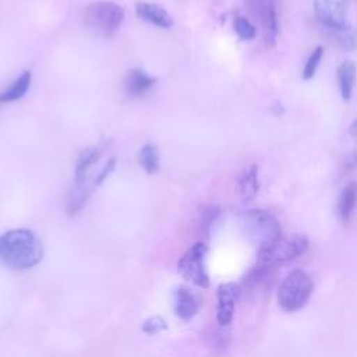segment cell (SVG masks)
I'll return each mask as SVG.
<instances>
[{
    "label": "cell",
    "instance_id": "cell-1",
    "mask_svg": "<svg viewBox=\"0 0 357 357\" xmlns=\"http://www.w3.org/2000/svg\"><path fill=\"white\" fill-rule=\"evenodd\" d=\"M43 247L29 229H14L0 234V264L17 269H31L42 261Z\"/></svg>",
    "mask_w": 357,
    "mask_h": 357
},
{
    "label": "cell",
    "instance_id": "cell-2",
    "mask_svg": "<svg viewBox=\"0 0 357 357\" xmlns=\"http://www.w3.org/2000/svg\"><path fill=\"white\" fill-rule=\"evenodd\" d=\"M308 248V240L303 234L279 236L272 243L258 248L257 265L273 268L278 264H284L300 255H303Z\"/></svg>",
    "mask_w": 357,
    "mask_h": 357
},
{
    "label": "cell",
    "instance_id": "cell-3",
    "mask_svg": "<svg viewBox=\"0 0 357 357\" xmlns=\"http://www.w3.org/2000/svg\"><path fill=\"white\" fill-rule=\"evenodd\" d=\"M124 20V10L120 4L106 0L92 1L84 10V22L100 36H113Z\"/></svg>",
    "mask_w": 357,
    "mask_h": 357
},
{
    "label": "cell",
    "instance_id": "cell-4",
    "mask_svg": "<svg viewBox=\"0 0 357 357\" xmlns=\"http://www.w3.org/2000/svg\"><path fill=\"white\" fill-rule=\"evenodd\" d=\"M312 289V280L305 271H291L279 287L278 303L286 312L298 311L310 300Z\"/></svg>",
    "mask_w": 357,
    "mask_h": 357
},
{
    "label": "cell",
    "instance_id": "cell-5",
    "mask_svg": "<svg viewBox=\"0 0 357 357\" xmlns=\"http://www.w3.org/2000/svg\"><path fill=\"white\" fill-rule=\"evenodd\" d=\"M241 226L247 238L258 248L272 243L282 236L276 218L264 209H250L241 213Z\"/></svg>",
    "mask_w": 357,
    "mask_h": 357
},
{
    "label": "cell",
    "instance_id": "cell-6",
    "mask_svg": "<svg viewBox=\"0 0 357 357\" xmlns=\"http://www.w3.org/2000/svg\"><path fill=\"white\" fill-rule=\"evenodd\" d=\"M208 247L205 243L199 241L194 244L178 261V272L180 275L198 287L206 289L209 286V276L205 266Z\"/></svg>",
    "mask_w": 357,
    "mask_h": 357
},
{
    "label": "cell",
    "instance_id": "cell-7",
    "mask_svg": "<svg viewBox=\"0 0 357 357\" xmlns=\"http://www.w3.org/2000/svg\"><path fill=\"white\" fill-rule=\"evenodd\" d=\"M248 6L252 15L258 20L265 43L273 46L279 32L278 0H248Z\"/></svg>",
    "mask_w": 357,
    "mask_h": 357
},
{
    "label": "cell",
    "instance_id": "cell-8",
    "mask_svg": "<svg viewBox=\"0 0 357 357\" xmlns=\"http://www.w3.org/2000/svg\"><path fill=\"white\" fill-rule=\"evenodd\" d=\"M317 20L331 31L346 28L347 0H314Z\"/></svg>",
    "mask_w": 357,
    "mask_h": 357
},
{
    "label": "cell",
    "instance_id": "cell-9",
    "mask_svg": "<svg viewBox=\"0 0 357 357\" xmlns=\"http://www.w3.org/2000/svg\"><path fill=\"white\" fill-rule=\"evenodd\" d=\"M238 294H240V287H238V284H236L233 282L223 283L218 287L216 319L220 326H227L231 324Z\"/></svg>",
    "mask_w": 357,
    "mask_h": 357
},
{
    "label": "cell",
    "instance_id": "cell-10",
    "mask_svg": "<svg viewBox=\"0 0 357 357\" xmlns=\"http://www.w3.org/2000/svg\"><path fill=\"white\" fill-rule=\"evenodd\" d=\"M176 315L183 321H190L195 317L201 308V298L197 293L185 286H180L174 291L173 301Z\"/></svg>",
    "mask_w": 357,
    "mask_h": 357
},
{
    "label": "cell",
    "instance_id": "cell-11",
    "mask_svg": "<svg viewBox=\"0 0 357 357\" xmlns=\"http://www.w3.org/2000/svg\"><path fill=\"white\" fill-rule=\"evenodd\" d=\"M135 14L142 21L152 24L159 28H170L173 25L172 15L159 4L156 3H148V1H139L135 4Z\"/></svg>",
    "mask_w": 357,
    "mask_h": 357
},
{
    "label": "cell",
    "instance_id": "cell-12",
    "mask_svg": "<svg viewBox=\"0 0 357 357\" xmlns=\"http://www.w3.org/2000/svg\"><path fill=\"white\" fill-rule=\"evenodd\" d=\"M156 82V78L141 68H132L126 77V91L130 96H141L146 93Z\"/></svg>",
    "mask_w": 357,
    "mask_h": 357
},
{
    "label": "cell",
    "instance_id": "cell-13",
    "mask_svg": "<svg viewBox=\"0 0 357 357\" xmlns=\"http://www.w3.org/2000/svg\"><path fill=\"white\" fill-rule=\"evenodd\" d=\"M259 184H258V167L255 165H251L248 169H245L240 178H238V192L243 202H250L255 198L258 192Z\"/></svg>",
    "mask_w": 357,
    "mask_h": 357
},
{
    "label": "cell",
    "instance_id": "cell-14",
    "mask_svg": "<svg viewBox=\"0 0 357 357\" xmlns=\"http://www.w3.org/2000/svg\"><path fill=\"white\" fill-rule=\"evenodd\" d=\"M32 75L29 71H24L17 79H14L6 89L0 92V103H10L21 99L29 89Z\"/></svg>",
    "mask_w": 357,
    "mask_h": 357
},
{
    "label": "cell",
    "instance_id": "cell-15",
    "mask_svg": "<svg viewBox=\"0 0 357 357\" xmlns=\"http://www.w3.org/2000/svg\"><path fill=\"white\" fill-rule=\"evenodd\" d=\"M91 194V185L85 183H74V187L70 190L66 199V211L70 216L75 215L82 209Z\"/></svg>",
    "mask_w": 357,
    "mask_h": 357
},
{
    "label": "cell",
    "instance_id": "cell-16",
    "mask_svg": "<svg viewBox=\"0 0 357 357\" xmlns=\"http://www.w3.org/2000/svg\"><path fill=\"white\" fill-rule=\"evenodd\" d=\"M337 81L340 86V93L344 100H349L353 93L354 81H356V64L350 60L343 61L337 67Z\"/></svg>",
    "mask_w": 357,
    "mask_h": 357
},
{
    "label": "cell",
    "instance_id": "cell-17",
    "mask_svg": "<svg viewBox=\"0 0 357 357\" xmlns=\"http://www.w3.org/2000/svg\"><path fill=\"white\" fill-rule=\"evenodd\" d=\"M100 158V151L98 148H88L85 149L79 158L77 159L75 165V177L74 183H85L88 181V172L89 169L99 160Z\"/></svg>",
    "mask_w": 357,
    "mask_h": 357
},
{
    "label": "cell",
    "instance_id": "cell-18",
    "mask_svg": "<svg viewBox=\"0 0 357 357\" xmlns=\"http://www.w3.org/2000/svg\"><path fill=\"white\" fill-rule=\"evenodd\" d=\"M357 198V184L354 181H350L344 185L342 190V194L339 197V216L343 222H349L356 205Z\"/></svg>",
    "mask_w": 357,
    "mask_h": 357
},
{
    "label": "cell",
    "instance_id": "cell-19",
    "mask_svg": "<svg viewBox=\"0 0 357 357\" xmlns=\"http://www.w3.org/2000/svg\"><path fill=\"white\" fill-rule=\"evenodd\" d=\"M138 160L142 169L148 174H155L159 170V153L158 148L152 144H146L139 149Z\"/></svg>",
    "mask_w": 357,
    "mask_h": 357
},
{
    "label": "cell",
    "instance_id": "cell-20",
    "mask_svg": "<svg viewBox=\"0 0 357 357\" xmlns=\"http://www.w3.org/2000/svg\"><path fill=\"white\" fill-rule=\"evenodd\" d=\"M219 216H220V208L216 205H208L202 209L201 218H199V227L204 234L211 233V230L215 226Z\"/></svg>",
    "mask_w": 357,
    "mask_h": 357
},
{
    "label": "cell",
    "instance_id": "cell-21",
    "mask_svg": "<svg viewBox=\"0 0 357 357\" xmlns=\"http://www.w3.org/2000/svg\"><path fill=\"white\" fill-rule=\"evenodd\" d=\"M236 33L243 39V40H251L257 36V29L255 26L245 18V17H237L233 22Z\"/></svg>",
    "mask_w": 357,
    "mask_h": 357
},
{
    "label": "cell",
    "instance_id": "cell-22",
    "mask_svg": "<svg viewBox=\"0 0 357 357\" xmlns=\"http://www.w3.org/2000/svg\"><path fill=\"white\" fill-rule=\"evenodd\" d=\"M322 56H324V47L322 46H318L312 50V53L310 54L307 63H305V67L303 70V78L304 79H310L315 75V71L322 60Z\"/></svg>",
    "mask_w": 357,
    "mask_h": 357
},
{
    "label": "cell",
    "instance_id": "cell-23",
    "mask_svg": "<svg viewBox=\"0 0 357 357\" xmlns=\"http://www.w3.org/2000/svg\"><path fill=\"white\" fill-rule=\"evenodd\" d=\"M166 328H167L166 321H165L162 317H159V315H155V317L148 318V319L144 322V325H142V331H144L145 333H148V335H156V333L165 331Z\"/></svg>",
    "mask_w": 357,
    "mask_h": 357
},
{
    "label": "cell",
    "instance_id": "cell-24",
    "mask_svg": "<svg viewBox=\"0 0 357 357\" xmlns=\"http://www.w3.org/2000/svg\"><path fill=\"white\" fill-rule=\"evenodd\" d=\"M116 169V159H110L107 163H106V166L103 167V170L96 176V178L93 180V185H100L103 181H105V178L113 172Z\"/></svg>",
    "mask_w": 357,
    "mask_h": 357
},
{
    "label": "cell",
    "instance_id": "cell-25",
    "mask_svg": "<svg viewBox=\"0 0 357 357\" xmlns=\"http://www.w3.org/2000/svg\"><path fill=\"white\" fill-rule=\"evenodd\" d=\"M350 131H351L353 137L357 139V119L353 121V124H351V127H350Z\"/></svg>",
    "mask_w": 357,
    "mask_h": 357
}]
</instances>
